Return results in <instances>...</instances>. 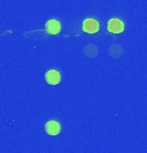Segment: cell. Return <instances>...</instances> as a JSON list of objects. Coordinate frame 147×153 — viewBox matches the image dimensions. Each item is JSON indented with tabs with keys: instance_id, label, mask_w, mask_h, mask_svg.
Wrapping results in <instances>:
<instances>
[{
	"instance_id": "1",
	"label": "cell",
	"mask_w": 147,
	"mask_h": 153,
	"mask_svg": "<svg viewBox=\"0 0 147 153\" xmlns=\"http://www.w3.org/2000/svg\"><path fill=\"white\" fill-rule=\"evenodd\" d=\"M125 25L119 19H110L108 22V30L114 34H120L124 31Z\"/></svg>"
},
{
	"instance_id": "2",
	"label": "cell",
	"mask_w": 147,
	"mask_h": 153,
	"mask_svg": "<svg viewBox=\"0 0 147 153\" xmlns=\"http://www.w3.org/2000/svg\"><path fill=\"white\" fill-rule=\"evenodd\" d=\"M82 30L83 31L94 34L98 31L99 30V24L94 19H86L82 23Z\"/></svg>"
},
{
	"instance_id": "3",
	"label": "cell",
	"mask_w": 147,
	"mask_h": 153,
	"mask_svg": "<svg viewBox=\"0 0 147 153\" xmlns=\"http://www.w3.org/2000/svg\"><path fill=\"white\" fill-rule=\"evenodd\" d=\"M61 29V23L56 19H50L45 24V30L50 35H57Z\"/></svg>"
},
{
	"instance_id": "4",
	"label": "cell",
	"mask_w": 147,
	"mask_h": 153,
	"mask_svg": "<svg viewBox=\"0 0 147 153\" xmlns=\"http://www.w3.org/2000/svg\"><path fill=\"white\" fill-rule=\"evenodd\" d=\"M45 130L48 135H56L61 131V126H60L59 122L56 121V120H50L45 124Z\"/></svg>"
},
{
	"instance_id": "5",
	"label": "cell",
	"mask_w": 147,
	"mask_h": 153,
	"mask_svg": "<svg viewBox=\"0 0 147 153\" xmlns=\"http://www.w3.org/2000/svg\"><path fill=\"white\" fill-rule=\"evenodd\" d=\"M45 80L50 85H56L61 82V75L56 70H50L45 74Z\"/></svg>"
}]
</instances>
